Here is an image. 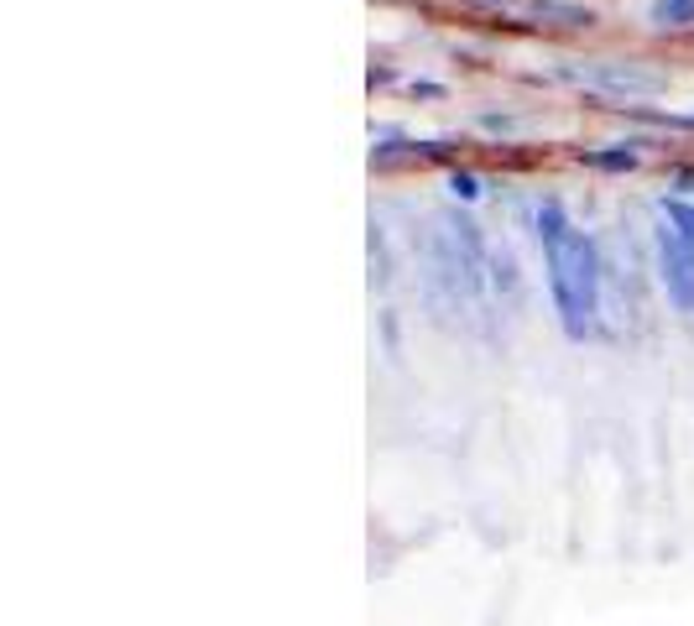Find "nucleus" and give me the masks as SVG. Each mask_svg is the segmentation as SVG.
<instances>
[{"instance_id": "obj_1", "label": "nucleus", "mask_w": 694, "mask_h": 626, "mask_svg": "<svg viewBox=\"0 0 694 626\" xmlns=\"http://www.w3.org/2000/svg\"><path fill=\"white\" fill-rule=\"evenodd\" d=\"M533 225H538V246H543V261H548V292H554L564 335L591 339L601 329V261H595V240L554 199L538 203Z\"/></svg>"}, {"instance_id": "obj_2", "label": "nucleus", "mask_w": 694, "mask_h": 626, "mask_svg": "<svg viewBox=\"0 0 694 626\" xmlns=\"http://www.w3.org/2000/svg\"><path fill=\"white\" fill-rule=\"evenodd\" d=\"M569 79H579V85H591V89H606L616 100H647V95L663 89L658 73L632 68V63H585V68H569Z\"/></svg>"}, {"instance_id": "obj_3", "label": "nucleus", "mask_w": 694, "mask_h": 626, "mask_svg": "<svg viewBox=\"0 0 694 626\" xmlns=\"http://www.w3.org/2000/svg\"><path fill=\"white\" fill-rule=\"evenodd\" d=\"M658 267H663V288L684 314H694V246L678 240V230L658 225Z\"/></svg>"}, {"instance_id": "obj_4", "label": "nucleus", "mask_w": 694, "mask_h": 626, "mask_svg": "<svg viewBox=\"0 0 694 626\" xmlns=\"http://www.w3.org/2000/svg\"><path fill=\"white\" fill-rule=\"evenodd\" d=\"M658 215H663V225H668V230H678V240H684V246H694V203L663 199V203H658Z\"/></svg>"}, {"instance_id": "obj_5", "label": "nucleus", "mask_w": 694, "mask_h": 626, "mask_svg": "<svg viewBox=\"0 0 694 626\" xmlns=\"http://www.w3.org/2000/svg\"><path fill=\"white\" fill-rule=\"evenodd\" d=\"M653 21H658V27H690L694 0H653Z\"/></svg>"}, {"instance_id": "obj_6", "label": "nucleus", "mask_w": 694, "mask_h": 626, "mask_svg": "<svg viewBox=\"0 0 694 626\" xmlns=\"http://www.w3.org/2000/svg\"><path fill=\"white\" fill-rule=\"evenodd\" d=\"M585 162H591V168H606V172H627V168H637V152H632V147H611V152H585Z\"/></svg>"}, {"instance_id": "obj_7", "label": "nucleus", "mask_w": 694, "mask_h": 626, "mask_svg": "<svg viewBox=\"0 0 694 626\" xmlns=\"http://www.w3.org/2000/svg\"><path fill=\"white\" fill-rule=\"evenodd\" d=\"M449 193H455V199H465V203H470V199H480V178H475V172H449Z\"/></svg>"}, {"instance_id": "obj_8", "label": "nucleus", "mask_w": 694, "mask_h": 626, "mask_svg": "<svg viewBox=\"0 0 694 626\" xmlns=\"http://www.w3.org/2000/svg\"><path fill=\"white\" fill-rule=\"evenodd\" d=\"M684 126H694V116H684Z\"/></svg>"}]
</instances>
